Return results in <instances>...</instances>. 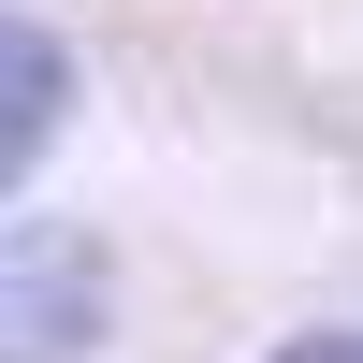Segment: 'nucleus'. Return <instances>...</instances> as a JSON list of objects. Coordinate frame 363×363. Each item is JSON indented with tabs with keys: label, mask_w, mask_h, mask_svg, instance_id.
<instances>
[{
	"label": "nucleus",
	"mask_w": 363,
	"mask_h": 363,
	"mask_svg": "<svg viewBox=\"0 0 363 363\" xmlns=\"http://www.w3.org/2000/svg\"><path fill=\"white\" fill-rule=\"evenodd\" d=\"M102 306H116L102 233H73V218H15L0 233V363H87Z\"/></svg>",
	"instance_id": "f257e3e1"
},
{
	"label": "nucleus",
	"mask_w": 363,
	"mask_h": 363,
	"mask_svg": "<svg viewBox=\"0 0 363 363\" xmlns=\"http://www.w3.org/2000/svg\"><path fill=\"white\" fill-rule=\"evenodd\" d=\"M58 116H73V58H58V29L0 15V189L58 145Z\"/></svg>",
	"instance_id": "f03ea898"
},
{
	"label": "nucleus",
	"mask_w": 363,
	"mask_h": 363,
	"mask_svg": "<svg viewBox=\"0 0 363 363\" xmlns=\"http://www.w3.org/2000/svg\"><path fill=\"white\" fill-rule=\"evenodd\" d=\"M277 363H363V335H291Z\"/></svg>",
	"instance_id": "7ed1b4c3"
}]
</instances>
